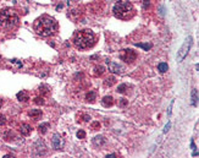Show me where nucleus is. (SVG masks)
<instances>
[{"mask_svg": "<svg viewBox=\"0 0 199 158\" xmlns=\"http://www.w3.org/2000/svg\"><path fill=\"white\" fill-rule=\"evenodd\" d=\"M2 106H3V99L0 98V107H2Z\"/></svg>", "mask_w": 199, "mask_h": 158, "instance_id": "obj_28", "label": "nucleus"}, {"mask_svg": "<svg viewBox=\"0 0 199 158\" xmlns=\"http://www.w3.org/2000/svg\"><path fill=\"white\" fill-rule=\"evenodd\" d=\"M120 58L125 61V63H133L137 59V53L133 49H124L120 53Z\"/></svg>", "mask_w": 199, "mask_h": 158, "instance_id": "obj_6", "label": "nucleus"}, {"mask_svg": "<svg viewBox=\"0 0 199 158\" xmlns=\"http://www.w3.org/2000/svg\"><path fill=\"white\" fill-rule=\"evenodd\" d=\"M103 72H104V67H103V66H99V67H96V74L102 75Z\"/></svg>", "mask_w": 199, "mask_h": 158, "instance_id": "obj_23", "label": "nucleus"}, {"mask_svg": "<svg viewBox=\"0 0 199 158\" xmlns=\"http://www.w3.org/2000/svg\"><path fill=\"white\" fill-rule=\"evenodd\" d=\"M167 69H169V66H167V64H165V63H160V64L158 65V70H159L160 72H166Z\"/></svg>", "mask_w": 199, "mask_h": 158, "instance_id": "obj_16", "label": "nucleus"}, {"mask_svg": "<svg viewBox=\"0 0 199 158\" xmlns=\"http://www.w3.org/2000/svg\"><path fill=\"white\" fill-rule=\"evenodd\" d=\"M192 43H193L192 37H188V38L186 39V42L183 43V45L181 47V49L178 50V53H177V61L181 63V61L187 56V54H188V52H189V49H190V47H192Z\"/></svg>", "mask_w": 199, "mask_h": 158, "instance_id": "obj_5", "label": "nucleus"}, {"mask_svg": "<svg viewBox=\"0 0 199 158\" xmlns=\"http://www.w3.org/2000/svg\"><path fill=\"white\" fill-rule=\"evenodd\" d=\"M93 143H94L95 146H102V145L105 143V138H104L103 136H95V137L93 138Z\"/></svg>", "mask_w": 199, "mask_h": 158, "instance_id": "obj_12", "label": "nucleus"}, {"mask_svg": "<svg viewBox=\"0 0 199 158\" xmlns=\"http://www.w3.org/2000/svg\"><path fill=\"white\" fill-rule=\"evenodd\" d=\"M33 28L37 34L42 37H48L56 33V31L59 30V23L54 17H50L48 15H42L34 21Z\"/></svg>", "mask_w": 199, "mask_h": 158, "instance_id": "obj_2", "label": "nucleus"}, {"mask_svg": "<svg viewBox=\"0 0 199 158\" xmlns=\"http://www.w3.org/2000/svg\"><path fill=\"white\" fill-rule=\"evenodd\" d=\"M72 42L77 49H88L95 43V34L90 30H81L73 34Z\"/></svg>", "mask_w": 199, "mask_h": 158, "instance_id": "obj_3", "label": "nucleus"}, {"mask_svg": "<svg viewBox=\"0 0 199 158\" xmlns=\"http://www.w3.org/2000/svg\"><path fill=\"white\" fill-rule=\"evenodd\" d=\"M108 64H109V70H110L111 72H114V74H119V72H121V66H120L119 64L111 63V61H109V60H108Z\"/></svg>", "mask_w": 199, "mask_h": 158, "instance_id": "obj_9", "label": "nucleus"}, {"mask_svg": "<svg viewBox=\"0 0 199 158\" xmlns=\"http://www.w3.org/2000/svg\"><path fill=\"white\" fill-rule=\"evenodd\" d=\"M77 136H78L79 138H84V137H86V132H84L83 130H79V131L77 132Z\"/></svg>", "mask_w": 199, "mask_h": 158, "instance_id": "obj_21", "label": "nucleus"}, {"mask_svg": "<svg viewBox=\"0 0 199 158\" xmlns=\"http://www.w3.org/2000/svg\"><path fill=\"white\" fill-rule=\"evenodd\" d=\"M139 47H143L144 49H148V48H150V45H149V44H148V45H147V44H139Z\"/></svg>", "mask_w": 199, "mask_h": 158, "instance_id": "obj_24", "label": "nucleus"}, {"mask_svg": "<svg viewBox=\"0 0 199 158\" xmlns=\"http://www.w3.org/2000/svg\"><path fill=\"white\" fill-rule=\"evenodd\" d=\"M126 103H127L126 101H121V106H126Z\"/></svg>", "mask_w": 199, "mask_h": 158, "instance_id": "obj_26", "label": "nucleus"}, {"mask_svg": "<svg viewBox=\"0 0 199 158\" xmlns=\"http://www.w3.org/2000/svg\"><path fill=\"white\" fill-rule=\"evenodd\" d=\"M19 131L21 132V135L27 136V135H30V134L32 132V126L28 125V124H21V125L19 126Z\"/></svg>", "mask_w": 199, "mask_h": 158, "instance_id": "obj_8", "label": "nucleus"}, {"mask_svg": "<svg viewBox=\"0 0 199 158\" xmlns=\"http://www.w3.org/2000/svg\"><path fill=\"white\" fill-rule=\"evenodd\" d=\"M198 104V90H193L192 91V106H197Z\"/></svg>", "mask_w": 199, "mask_h": 158, "instance_id": "obj_14", "label": "nucleus"}, {"mask_svg": "<svg viewBox=\"0 0 199 158\" xmlns=\"http://www.w3.org/2000/svg\"><path fill=\"white\" fill-rule=\"evenodd\" d=\"M126 88H127V85L126 84H122V85H120L117 87V92L119 93H125L126 92Z\"/></svg>", "mask_w": 199, "mask_h": 158, "instance_id": "obj_18", "label": "nucleus"}, {"mask_svg": "<svg viewBox=\"0 0 199 158\" xmlns=\"http://www.w3.org/2000/svg\"><path fill=\"white\" fill-rule=\"evenodd\" d=\"M102 103L104 107H111L114 104V98L111 96H105L103 99H102Z\"/></svg>", "mask_w": 199, "mask_h": 158, "instance_id": "obj_11", "label": "nucleus"}, {"mask_svg": "<svg viewBox=\"0 0 199 158\" xmlns=\"http://www.w3.org/2000/svg\"><path fill=\"white\" fill-rule=\"evenodd\" d=\"M6 124V118H5V115H2L0 114V126H4Z\"/></svg>", "mask_w": 199, "mask_h": 158, "instance_id": "obj_20", "label": "nucleus"}, {"mask_svg": "<svg viewBox=\"0 0 199 158\" xmlns=\"http://www.w3.org/2000/svg\"><path fill=\"white\" fill-rule=\"evenodd\" d=\"M113 13L116 19L119 20H131L136 15L134 6L128 0H120L114 5Z\"/></svg>", "mask_w": 199, "mask_h": 158, "instance_id": "obj_4", "label": "nucleus"}, {"mask_svg": "<svg viewBox=\"0 0 199 158\" xmlns=\"http://www.w3.org/2000/svg\"><path fill=\"white\" fill-rule=\"evenodd\" d=\"M169 127H170V124H167V125H166V127H165V131H167V130H169Z\"/></svg>", "mask_w": 199, "mask_h": 158, "instance_id": "obj_27", "label": "nucleus"}, {"mask_svg": "<svg viewBox=\"0 0 199 158\" xmlns=\"http://www.w3.org/2000/svg\"><path fill=\"white\" fill-rule=\"evenodd\" d=\"M95 97H96L95 92H89V93H87V96H86V99H87L88 102H94Z\"/></svg>", "mask_w": 199, "mask_h": 158, "instance_id": "obj_17", "label": "nucleus"}, {"mask_svg": "<svg viewBox=\"0 0 199 158\" xmlns=\"http://www.w3.org/2000/svg\"><path fill=\"white\" fill-rule=\"evenodd\" d=\"M30 117H31L32 119H38V118H40V117H42L40 109H33V110H31V112H30Z\"/></svg>", "mask_w": 199, "mask_h": 158, "instance_id": "obj_13", "label": "nucleus"}, {"mask_svg": "<svg viewBox=\"0 0 199 158\" xmlns=\"http://www.w3.org/2000/svg\"><path fill=\"white\" fill-rule=\"evenodd\" d=\"M48 127H49V124H48V123H44V124H40V125H39L38 130H39L40 134H45V132L48 131Z\"/></svg>", "mask_w": 199, "mask_h": 158, "instance_id": "obj_15", "label": "nucleus"}, {"mask_svg": "<svg viewBox=\"0 0 199 158\" xmlns=\"http://www.w3.org/2000/svg\"><path fill=\"white\" fill-rule=\"evenodd\" d=\"M17 99H19L20 102H27V101L30 99L28 92H26V91H21V92H19V93H17Z\"/></svg>", "mask_w": 199, "mask_h": 158, "instance_id": "obj_10", "label": "nucleus"}, {"mask_svg": "<svg viewBox=\"0 0 199 158\" xmlns=\"http://www.w3.org/2000/svg\"><path fill=\"white\" fill-rule=\"evenodd\" d=\"M20 16L11 8H5L0 11V28L6 33L16 32L20 27Z\"/></svg>", "mask_w": 199, "mask_h": 158, "instance_id": "obj_1", "label": "nucleus"}, {"mask_svg": "<svg viewBox=\"0 0 199 158\" xmlns=\"http://www.w3.org/2000/svg\"><path fill=\"white\" fill-rule=\"evenodd\" d=\"M149 2L150 0H144V8H147V5H149Z\"/></svg>", "mask_w": 199, "mask_h": 158, "instance_id": "obj_25", "label": "nucleus"}, {"mask_svg": "<svg viewBox=\"0 0 199 158\" xmlns=\"http://www.w3.org/2000/svg\"><path fill=\"white\" fill-rule=\"evenodd\" d=\"M115 84V78L114 77H109L105 80V86H113Z\"/></svg>", "mask_w": 199, "mask_h": 158, "instance_id": "obj_19", "label": "nucleus"}, {"mask_svg": "<svg viewBox=\"0 0 199 158\" xmlns=\"http://www.w3.org/2000/svg\"><path fill=\"white\" fill-rule=\"evenodd\" d=\"M34 99H36L34 102H36L37 104H43V103H44V99H43L42 97H37V98H34Z\"/></svg>", "mask_w": 199, "mask_h": 158, "instance_id": "obj_22", "label": "nucleus"}, {"mask_svg": "<svg viewBox=\"0 0 199 158\" xmlns=\"http://www.w3.org/2000/svg\"><path fill=\"white\" fill-rule=\"evenodd\" d=\"M51 146H53V148L56 149V151L62 148V146H64V140H62V137H61L59 134H54V136H53V138H51Z\"/></svg>", "mask_w": 199, "mask_h": 158, "instance_id": "obj_7", "label": "nucleus"}]
</instances>
